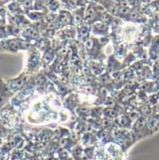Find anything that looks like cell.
I'll return each mask as SVG.
<instances>
[{"instance_id":"1","label":"cell","mask_w":159,"mask_h":160,"mask_svg":"<svg viewBox=\"0 0 159 160\" xmlns=\"http://www.w3.org/2000/svg\"><path fill=\"white\" fill-rule=\"evenodd\" d=\"M151 49L152 52H151V54H152V58H153V59H158L159 58V36H156L153 39Z\"/></svg>"}]
</instances>
